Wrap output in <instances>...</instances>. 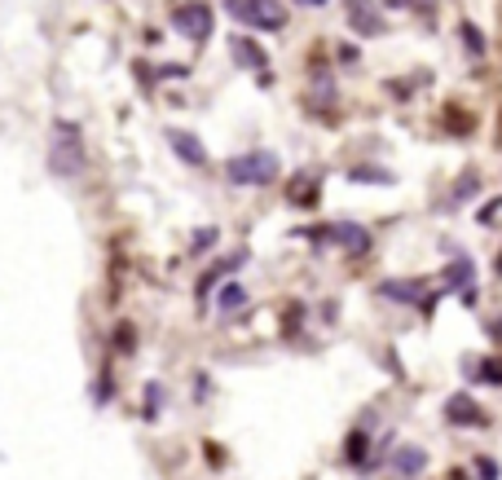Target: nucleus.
<instances>
[{
    "mask_svg": "<svg viewBox=\"0 0 502 480\" xmlns=\"http://www.w3.org/2000/svg\"><path fill=\"white\" fill-rule=\"evenodd\" d=\"M349 181L352 185H393V172L375 167V163H357V167H349Z\"/></svg>",
    "mask_w": 502,
    "mask_h": 480,
    "instance_id": "obj_18",
    "label": "nucleus"
},
{
    "mask_svg": "<svg viewBox=\"0 0 502 480\" xmlns=\"http://www.w3.org/2000/svg\"><path fill=\"white\" fill-rule=\"evenodd\" d=\"M485 335H489L494 344H502V318H494V321H489V326H485Z\"/></svg>",
    "mask_w": 502,
    "mask_h": 480,
    "instance_id": "obj_27",
    "label": "nucleus"
},
{
    "mask_svg": "<svg viewBox=\"0 0 502 480\" xmlns=\"http://www.w3.org/2000/svg\"><path fill=\"white\" fill-rule=\"evenodd\" d=\"M463 379L467 383H494V388H502V357H467L463 362Z\"/></svg>",
    "mask_w": 502,
    "mask_h": 480,
    "instance_id": "obj_13",
    "label": "nucleus"
},
{
    "mask_svg": "<svg viewBox=\"0 0 502 480\" xmlns=\"http://www.w3.org/2000/svg\"><path fill=\"white\" fill-rule=\"evenodd\" d=\"M278 176H282V159H278L273 150H247V155L225 159V181H229V185H243V190L273 185Z\"/></svg>",
    "mask_w": 502,
    "mask_h": 480,
    "instance_id": "obj_2",
    "label": "nucleus"
},
{
    "mask_svg": "<svg viewBox=\"0 0 502 480\" xmlns=\"http://www.w3.org/2000/svg\"><path fill=\"white\" fill-rule=\"evenodd\" d=\"M163 401H168V392H163V383H146V419H159L163 415Z\"/></svg>",
    "mask_w": 502,
    "mask_h": 480,
    "instance_id": "obj_21",
    "label": "nucleus"
},
{
    "mask_svg": "<svg viewBox=\"0 0 502 480\" xmlns=\"http://www.w3.org/2000/svg\"><path fill=\"white\" fill-rule=\"evenodd\" d=\"M340 62H357V49L352 45H340Z\"/></svg>",
    "mask_w": 502,
    "mask_h": 480,
    "instance_id": "obj_28",
    "label": "nucleus"
},
{
    "mask_svg": "<svg viewBox=\"0 0 502 480\" xmlns=\"http://www.w3.org/2000/svg\"><path fill=\"white\" fill-rule=\"evenodd\" d=\"M212 243H216V229H199L190 247H195V252H203V247H212Z\"/></svg>",
    "mask_w": 502,
    "mask_h": 480,
    "instance_id": "obj_25",
    "label": "nucleus"
},
{
    "mask_svg": "<svg viewBox=\"0 0 502 480\" xmlns=\"http://www.w3.org/2000/svg\"><path fill=\"white\" fill-rule=\"evenodd\" d=\"M243 304H247V287H243V282H221V287H216V313H221V318L238 313Z\"/></svg>",
    "mask_w": 502,
    "mask_h": 480,
    "instance_id": "obj_16",
    "label": "nucleus"
},
{
    "mask_svg": "<svg viewBox=\"0 0 502 480\" xmlns=\"http://www.w3.org/2000/svg\"><path fill=\"white\" fill-rule=\"evenodd\" d=\"M393 472L402 480H419L428 472V450H423V445H410V441L397 445V450H393Z\"/></svg>",
    "mask_w": 502,
    "mask_h": 480,
    "instance_id": "obj_10",
    "label": "nucleus"
},
{
    "mask_svg": "<svg viewBox=\"0 0 502 480\" xmlns=\"http://www.w3.org/2000/svg\"><path fill=\"white\" fill-rule=\"evenodd\" d=\"M225 13L243 27H255V31H282L287 27L282 0H225Z\"/></svg>",
    "mask_w": 502,
    "mask_h": 480,
    "instance_id": "obj_4",
    "label": "nucleus"
},
{
    "mask_svg": "<svg viewBox=\"0 0 502 480\" xmlns=\"http://www.w3.org/2000/svg\"><path fill=\"white\" fill-rule=\"evenodd\" d=\"M304 326V304H287V318H282V335H300Z\"/></svg>",
    "mask_w": 502,
    "mask_h": 480,
    "instance_id": "obj_23",
    "label": "nucleus"
},
{
    "mask_svg": "<svg viewBox=\"0 0 502 480\" xmlns=\"http://www.w3.org/2000/svg\"><path fill=\"white\" fill-rule=\"evenodd\" d=\"M300 238L340 247V252H349V256H366V252H370V229L357 225V220H331V225H317V229H300Z\"/></svg>",
    "mask_w": 502,
    "mask_h": 480,
    "instance_id": "obj_3",
    "label": "nucleus"
},
{
    "mask_svg": "<svg viewBox=\"0 0 502 480\" xmlns=\"http://www.w3.org/2000/svg\"><path fill=\"white\" fill-rule=\"evenodd\" d=\"M441 415H446V424H450V427H485V424H489V415L480 410V401H476V397H467V392H454V397H446Z\"/></svg>",
    "mask_w": 502,
    "mask_h": 480,
    "instance_id": "obj_6",
    "label": "nucleus"
},
{
    "mask_svg": "<svg viewBox=\"0 0 502 480\" xmlns=\"http://www.w3.org/2000/svg\"><path fill=\"white\" fill-rule=\"evenodd\" d=\"M243 265H247V252H234V256H225V261H216V265L207 269V273L199 278V287H195L199 309H207V300L216 296V287H221V282H229V273H234V269H243Z\"/></svg>",
    "mask_w": 502,
    "mask_h": 480,
    "instance_id": "obj_7",
    "label": "nucleus"
},
{
    "mask_svg": "<svg viewBox=\"0 0 502 480\" xmlns=\"http://www.w3.org/2000/svg\"><path fill=\"white\" fill-rule=\"evenodd\" d=\"M441 287H446V291H467V287H476V265H472V256H454L450 265L441 269Z\"/></svg>",
    "mask_w": 502,
    "mask_h": 480,
    "instance_id": "obj_14",
    "label": "nucleus"
},
{
    "mask_svg": "<svg viewBox=\"0 0 502 480\" xmlns=\"http://www.w3.org/2000/svg\"><path fill=\"white\" fill-rule=\"evenodd\" d=\"M494 273H498V278H502V252H498V265H494Z\"/></svg>",
    "mask_w": 502,
    "mask_h": 480,
    "instance_id": "obj_30",
    "label": "nucleus"
},
{
    "mask_svg": "<svg viewBox=\"0 0 502 480\" xmlns=\"http://www.w3.org/2000/svg\"><path fill=\"white\" fill-rule=\"evenodd\" d=\"M458 40H463V54L476 57V62L489 54V45H485V31H480L472 18H463V22H458Z\"/></svg>",
    "mask_w": 502,
    "mask_h": 480,
    "instance_id": "obj_17",
    "label": "nucleus"
},
{
    "mask_svg": "<svg viewBox=\"0 0 502 480\" xmlns=\"http://www.w3.org/2000/svg\"><path fill=\"white\" fill-rule=\"evenodd\" d=\"M168 146L177 150V159L190 163V167H203L207 163V146H203L195 133H186V128H168Z\"/></svg>",
    "mask_w": 502,
    "mask_h": 480,
    "instance_id": "obj_12",
    "label": "nucleus"
},
{
    "mask_svg": "<svg viewBox=\"0 0 502 480\" xmlns=\"http://www.w3.org/2000/svg\"><path fill=\"white\" fill-rule=\"evenodd\" d=\"M172 31L186 36V40H195V45H207L212 31H216V13H212V4H203V0L177 4V9H172Z\"/></svg>",
    "mask_w": 502,
    "mask_h": 480,
    "instance_id": "obj_5",
    "label": "nucleus"
},
{
    "mask_svg": "<svg viewBox=\"0 0 502 480\" xmlns=\"http://www.w3.org/2000/svg\"><path fill=\"white\" fill-rule=\"evenodd\" d=\"M476 194H480V176H476V172H463L458 185H454V203H467V199H476Z\"/></svg>",
    "mask_w": 502,
    "mask_h": 480,
    "instance_id": "obj_19",
    "label": "nucleus"
},
{
    "mask_svg": "<svg viewBox=\"0 0 502 480\" xmlns=\"http://www.w3.org/2000/svg\"><path fill=\"white\" fill-rule=\"evenodd\" d=\"M349 27L357 36H384L388 31V18L379 13V4L375 0H349Z\"/></svg>",
    "mask_w": 502,
    "mask_h": 480,
    "instance_id": "obj_8",
    "label": "nucleus"
},
{
    "mask_svg": "<svg viewBox=\"0 0 502 480\" xmlns=\"http://www.w3.org/2000/svg\"><path fill=\"white\" fill-rule=\"evenodd\" d=\"M472 472H476V480H502L498 459H489V454H476L472 459Z\"/></svg>",
    "mask_w": 502,
    "mask_h": 480,
    "instance_id": "obj_22",
    "label": "nucleus"
},
{
    "mask_svg": "<svg viewBox=\"0 0 502 480\" xmlns=\"http://www.w3.org/2000/svg\"><path fill=\"white\" fill-rule=\"evenodd\" d=\"M502 212V194L498 199H489V203H485V208H480V216H476V220H480V225H494V216Z\"/></svg>",
    "mask_w": 502,
    "mask_h": 480,
    "instance_id": "obj_24",
    "label": "nucleus"
},
{
    "mask_svg": "<svg viewBox=\"0 0 502 480\" xmlns=\"http://www.w3.org/2000/svg\"><path fill=\"white\" fill-rule=\"evenodd\" d=\"M296 4H304V9H322V4H331V0H296Z\"/></svg>",
    "mask_w": 502,
    "mask_h": 480,
    "instance_id": "obj_29",
    "label": "nucleus"
},
{
    "mask_svg": "<svg viewBox=\"0 0 502 480\" xmlns=\"http://www.w3.org/2000/svg\"><path fill=\"white\" fill-rule=\"evenodd\" d=\"M229 49H234V62H238L243 71H264V66H269V54H264L260 40H251V36H234Z\"/></svg>",
    "mask_w": 502,
    "mask_h": 480,
    "instance_id": "obj_15",
    "label": "nucleus"
},
{
    "mask_svg": "<svg viewBox=\"0 0 502 480\" xmlns=\"http://www.w3.org/2000/svg\"><path fill=\"white\" fill-rule=\"evenodd\" d=\"M476 300H480V291H476V287L458 291V304H463V309H476Z\"/></svg>",
    "mask_w": 502,
    "mask_h": 480,
    "instance_id": "obj_26",
    "label": "nucleus"
},
{
    "mask_svg": "<svg viewBox=\"0 0 502 480\" xmlns=\"http://www.w3.org/2000/svg\"><path fill=\"white\" fill-rule=\"evenodd\" d=\"M115 348H119L124 357L137 353V326H133V321H119V326H115Z\"/></svg>",
    "mask_w": 502,
    "mask_h": 480,
    "instance_id": "obj_20",
    "label": "nucleus"
},
{
    "mask_svg": "<svg viewBox=\"0 0 502 480\" xmlns=\"http://www.w3.org/2000/svg\"><path fill=\"white\" fill-rule=\"evenodd\" d=\"M89 163L84 150V128L75 119H57L49 133V172L53 176H80Z\"/></svg>",
    "mask_w": 502,
    "mask_h": 480,
    "instance_id": "obj_1",
    "label": "nucleus"
},
{
    "mask_svg": "<svg viewBox=\"0 0 502 480\" xmlns=\"http://www.w3.org/2000/svg\"><path fill=\"white\" fill-rule=\"evenodd\" d=\"M375 296H379V300H388V304H405V309H414V304L423 300V282H419V278H388V282H379V287H375Z\"/></svg>",
    "mask_w": 502,
    "mask_h": 480,
    "instance_id": "obj_9",
    "label": "nucleus"
},
{
    "mask_svg": "<svg viewBox=\"0 0 502 480\" xmlns=\"http://www.w3.org/2000/svg\"><path fill=\"white\" fill-rule=\"evenodd\" d=\"M344 459L352 467H361V472L375 467V436H370V427H352L349 441H344Z\"/></svg>",
    "mask_w": 502,
    "mask_h": 480,
    "instance_id": "obj_11",
    "label": "nucleus"
}]
</instances>
